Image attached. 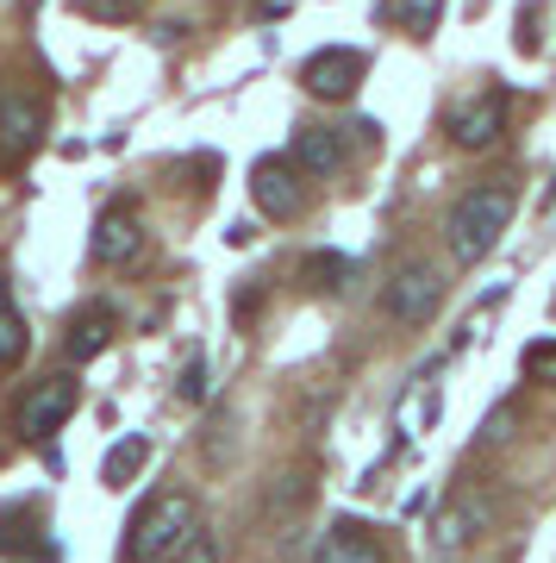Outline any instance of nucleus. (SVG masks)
I'll return each instance as SVG.
<instances>
[{
    "mask_svg": "<svg viewBox=\"0 0 556 563\" xmlns=\"http://www.w3.org/2000/svg\"><path fill=\"white\" fill-rule=\"evenodd\" d=\"M507 225H513V195L494 188V181H481L469 195H457L451 207V220H444V239H451V257L457 263H481L507 239Z\"/></svg>",
    "mask_w": 556,
    "mask_h": 563,
    "instance_id": "obj_1",
    "label": "nucleus"
},
{
    "mask_svg": "<svg viewBox=\"0 0 556 563\" xmlns=\"http://www.w3.org/2000/svg\"><path fill=\"white\" fill-rule=\"evenodd\" d=\"M194 526H200V501L181 495V488H169V495H157V501L132 520L125 563H176V551L194 539Z\"/></svg>",
    "mask_w": 556,
    "mask_h": 563,
    "instance_id": "obj_2",
    "label": "nucleus"
},
{
    "mask_svg": "<svg viewBox=\"0 0 556 563\" xmlns=\"http://www.w3.org/2000/svg\"><path fill=\"white\" fill-rule=\"evenodd\" d=\"M76 407H81V383H76V376H44V383L25 388L20 413H13V432H20L25 444H51V432H57Z\"/></svg>",
    "mask_w": 556,
    "mask_h": 563,
    "instance_id": "obj_3",
    "label": "nucleus"
},
{
    "mask_svg": "<svg viewBox=\"0 0 556 563\" xmlns=\"http://www.w3.org/2000/svg\"><path fill=\"white\" fill-rule=\"evenodd\" d=\"M381 307L400 325H432V313L444 307V276H437L432 263H400L394 276H388V288H381Z\"/></svg>",
    "mask_w": 556,
    "mask_h": 563,
    "instance_id": "obj_4",
    "label": "nucleus"
},
{
    "mask_svg": "<svg viewBox=\"0 0 556 563\" xmlns=\"http://www.w3.org/2000/svg\"><path fill=\"white\" fill-rule=\"evenodd\" d=\"M488 526H494V501H488L481 488H457V495L444 501V514L432 520V551L437 558H451L457 544H476Z\"/></svg>",
    "mask_w": 556,
    "mask_h": 563,
    "instance_id": "obj_5",
    "label": "nucleus"
},
{
    "mask_svg": "<svg viewBox=\"0 0 556 563\" xmlns=\"http://www.w3.org/2000/svg\"><path fill=\"white\" fill-rule=\"evenodd\" d=\"M369 76V57L363 51H313V57L300 63V81H307V95L313 101H351L357 95V81Z\"/></svg>",
    "mask_w": 556,
    "mask_h": 563,
    "instance_id": "obj_6",
    "label": "nucleus"
},
{
    "mask_svg": "<svg viewBox=\"0 0 556 563\" xmlns=\"http://www.w3.org/2000/svg\"><path fill=\"white\" fill-rule=\"evenodd\" d=\"M251 201H257V213H269V220H294L300 207H307V181H300V169L288 157H263L257 169H251Z\"/></svg>",
    "mask_w": 556,
    "mask_h": 563,
    "instance_id": "obj_7",
    "label": "nucleus"
},
{
    "mask_svg": "<svg viewBox=\"0 0 556 563\" xmlns=\"http://www.w3.org/2000/svg\"><path fill=\"white\" fill-rule=\"evenodd\" d=\"M500 132H507V95H494V88L451 107V139H457V151H488Z\"/></svg>",
    "mask_w": 556,
    "mask_h": 563,
    "instance_id": "obj_8",
    "label": "nucleus"
},
{
    "mask_svg": "<svg viewBox=\"0 0 556 563\" xmlns=\"http://www.w3.org/2000/svg\"><path fill=\"white\" fill-rule=\"evenodd\" d=\"M138 257H144V220L132 207H107L94 220V263L125 269V263H138Z\"/></svg>",
    "mask_w": 556,
    "mask_h": 563,
    "instance_id": "obj_9",
    "label": "nucleus"
},
{
    "mask_svg": "<svg viewBox=\"0 0 556 563\" xmlns=\"http://www.w3.org/2000/svg\"><path fill=\"white\" fill-rule=\"evenodd\" d=\"M307 563H388V551H381V539L363 520H332Z\"/></svg>",
    "mask_w": 556,
    "mask_h": 563,
    "instance_id": "obj_10",
    "label": "nucleus"
},
{
    "mask_svg": "<svg viewBox=\"0 0 556 563\" xmlns=\"http://www.w3.org/2000/svg\"><path fill=\"white\" fill-rule=\"evenodd\" d=\"M107 339H113V307L88 301V307H76V313H69V325H63V357L88 363V357H100V351H107Z\"/></svg>",
    "mask_w": 556,
    "mask_h": 563,
    "instance_id": "obj_11",
    "label": "nucleus"
},
{
    "mask_svg": "<svg viewBox=\"0 0 556 563\" xmlns=\"http://www.w3.org/2000/svg\"><path fill=\"white\" fill-rule=\"evenodd\" d=\"M288 163L307 169V176H338L344 169V139L332 125H300L294 144H288Z\"/></svg>",
    "mask_w": 556,
    "mask_h": 563,
    "instance_id": "obj_12",
    "label": "nucleus"
},
{
    "mask_svg": "<svg viewBox=\"0 0 556 563\" xmlns=\"http://www.w3.org/2000/svg\"><path fill=\"white\" fill-rule=\"evenodd\" d=\"M38 139H44V107L25 101V95H13V101L0 107V144H7L13 157H25Z\"/></svg>",
    "mask_w": 556,
    "mask_h": 563,
    "instance_id": "obj_13",
    "label": "nucleus"
},
{
    "mask_svg": "<svg viewBox=\"0 0 556 563\" xmlns=\"http://www.w3.org/2000/svg\"><path fill=\"white\" fill-rule=\"evenodd\" d=\"M151 463V439L144 432H125L113 451H107V463H100V483L107 488H125V483H138V470Z\"/></svg>",
    "mask_w": 556,
    "mask_h": 563,
    "instance_id": "obj_14",
    "label": "nucleus"
},
{
    "mask_svg": "<svg viewBox=\"0 0 556 563\" xmlns=\"http://www.w3.org/2000/svg\"><path fill=\"white\" fill-rule=\"evenodd\" d=\"M300 276L313 282L319 295H338V288H351V282H357V263L338 257V251H313V257L300 263Z\"/></svg>",
    "mask_w": 556,
    "mask_h": 563,
    "instance_id": "obj_15",
    "label": "nucleus"
},
{
    "mask_svg": "<svg viewBox=\"0 0 556 563\" xmlns=\"http://www.w3.org/2000/svg\"><path fill=\"white\" fill-rule=\"evenodd\" d=\"M388 13H394L407 32H419V38H425V32H437V13H444V0H388Z\"/></svg>",
    "mask_w": 556,
    "mask_h": 563,
    "instance_id": "obj_16",
    "label": "nucleus"
},
{
    "mask_svg": "<svg viewBox=\"0 0 556 563\" xmlns=\"http://www.w3.org/2000/svg\"><path fill=\"white\" fill-rule=\"evenodd\" d=\"M525 383L556 388V339H537L532 351H525Z\"/></svg>",
    "mask_w": 556,
    "mask_h": 563,
    "instance_id": "obj_17",
    "label": "nucleus"
},
{
    "mask_svg": "<svg viewBox=\"0 0 556 563\" xmlns=\"http://www.w3.org/2000/svg\"><path fill=\"white\" fill-rule=\"evenodd\" d=\"M20 357H25V325H20L13 307H0V369H7V363H20Z\"/></svg>",
    "mask_w": 556,
    "mask_h": 563,
    "instance_id": "obj_18",
    "label": "nucleus"
},
{
    "mask_svg": "<svg viewBox=\"0 0 556 563\" xmlns=\"http://www.w3.org/2000/svg\"><path fill=\"white\" fill-rule=\"evenodd\" d=\"M176 563H219V532L213 526H194V539L176 551Z\"/></svg>",
    "mask_w": 556,
    "mask_h": 563,
    "instance_id": "obj_19",
    "label": "nucleus"
},
{
    "mask_svg": "<svg viewBox=\"0 0 556 563\" xmlns=\"http://www.w3.org/2000/svg\"><path fill=\"white\" fill-rule=\"evenodd\" d=\"M200 395H207V363H188V369H181V401H200Z\"/></svg>",
    "mask_w": 556,
    "mask_h": 563,
    "instance_id": "obj_20",
    "label": "nucleus"
},
{
    "mask_svg": "<svg viewBox=\"0 0 556 563\" xmlns=\"http://www.w3.org/2000/svg\"><path fill=\"white\" fill-rule=\"evenodd\" d=\"M507 432H513V407H507V413H494V420H488V432H481V439H507Z\"/></svg>",
    "mask_w": 556,
    "mask_h": 563,
    "instance_id": "obj_21",
    "label": "nucleus"
}]
</instances>
